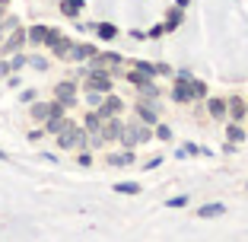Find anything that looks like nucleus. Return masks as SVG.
I'll list each match as a JSON object with an SVG mask.
<instances>
[{"instance_id":"5701e85b","label":"nucleus","mask_w":248,"mask_h":242,"mask_svg":"<svg viewBox=\"0 0 248 242\" xmlns=\"http://www.w3.org/2000/svg\"><path fill=\"white\" fill-rule=\"evenodd\" d=\"M188 204V194H178V198H169V207H185Z\"/></svg>"},{"instance_id":"39448f33","label":"nucleus","mask_w":248,"mask_h":242,"mask_svg":"<svg viewBox=\"0 0 248 242\" xmlns=\"http://www.w3.org/2000/svg\"><path fill=\"white\" fill-rule=\"evenodd\" d=\"M22 42H26V32H19V26H16V29H13V38L0 42V51H3V54H10V51H16V48H19Z\"/></svg>"},{"instance_id":"423d86ee","label":"nucleus","mask_w":248,"mask_h":242,"mask_svg":"<svg viewBox=\"0 0 248 242\" xmlns=\"http://www.w3.org/2000/svg\"><path fill=\"white\" fill-rule=\"evenodd\" d=\"M95 48H89V45H70V51H67V58L70 61H83V58H93Z\"/></svg>"},{"instance_id":"9d476101","label":"nucleus","mask_w":248,"mask_h":242,"mask_svg":"<svg viewBox=\"0 0 248 242\" xmlns=\"http://www.w3.org/2000/svg\"><path fill=\"white\" fill-rule=\"evenodd\" d=\"M226 210V207L223 204H204L201 207V213H197V217H207V220H210V217H219V213Z\"/></svg>"},{"instance_id":"7ed1b4c3","label":"nucleus","mask_w":248,"mask_h":242,"mask_svg":"<svg viewBox=\"0 0 248 242\" xmlns=\"http://www.w3.org/2000/svg\"><path fill=\"white\" fill-rule=\"evenodd\" d=\"M121 140L127 144V147H134V144L150 140V131H146V128H124V131H121Z\"/></svg>"},{"instance_id":"a211bd4d","label":"nucleus","mask_w":248,"mask_h":242,"mask_svg":"<svg viewBox=\"0 0 248 242\" xmlns=\"http://www.w3.org/2000/svg\"><path fill=\"white\" fill-rule=\"evenodd\" d=\"M86 131L102 134V118H99V115H89V118H86Z\"/></svg>"},{"instance_id":"f8f14e48","label":"nucleus","mask_w":248,"mask_h":242,"mask_svg":"<svg viewBox=\"0 0 248 242\" xmlns=\"http://www.w3.org/2000/svg\"><path fill=\"white\" fill-rule=\"evenodd\" d=\"M115 191H118V194H140V185L137 182H118Z\"/></svg>"},{"instance_id":"412c9836","label":"nucleus","mask_w":248,"mask_h":242,"mask_svg":"<svg viewBox=\"0 0 248 242\" xmlns=\"http://www.w3.org/2000/svg\"><path fill=\"white\" fill-rule=\"evenodd\" d=\"M229 109H232V112H229L232 118H242V115H245V105H242L239 99H232V102H229Z\"/></svg>"},{"instance_id":"6e6552de","label":"nucleus","mask_w":248,"mask_h":242,"mask_svg":"<svg viewBox=\"0 0 248 242\" xmlns=\"http://www.w3.org/2000/svg\"><path fill=\"white\" fill-rule=\"evenodd\" d=\"M26 38H29V42H35V45H42L45 38H48V29H45V26H32V29L26 32Z\"/></svg>"},{"instance_id":"9b49d317","label":"nucleus","mask_w":248,"mask_h":242,"mask_svg":"<svg viewBox=\"0 0 248 242\" xmlns=\"http://www.w3.org/2000/svg\"><path fill=\"white\" fill-rule=\"evenodd\" d=\"M45 125H48V134H58L61 128L67 125V118H64V115H51L48 121H45Z\"/></svg>"},{"instance_id":"f257e3e1","label":"nucleus","mask_w":248,"mask_h":242,"mask_svg":"<svg viewBox=\"0 0 248 242\" xmlns=\"http://www.w3.org/2000/svg\"><path fill=\"white\" fill-rule=\"evenodd\" d=\"M58 144H61L64 150H70V147H83L86 140H83V131H80V128H73L70 121H67V125L58 131Z\"/></svg>"},{"instance_id":"dca6fc26","label":"nucleus","mask_w":248,"mask_h":242,"mask_svg":"<svg viewBox=\"0 0 248 242\" xmlns=\"http://www.w3.org/2000/svg\"><path fill=\"white\" fill-rule=\"evenodd\" d=\"M172 96H175L178 102H188V99H194V96H191V86H188V83H178V89H175Z\"/></svg>"},{"instance_id":"b1692460","label":"nucleus","mask_w":248,"mask_h":242,"mask_svg":"<svg viewBox=\"0 0 248 242\" xmlns=\"http://www.w3.org/2000/svg\"><path fill=\"white\" fill-rule=\"evenodd\" d=\"M26 61H29V58H22V54H16V58H13V61H10V64H7V67H10V70H19V67H22V64H26Z\"/></svg>"},{"instance_id":"a878e982","label":"nucleus","mask_w":248,"mask_h":242,"mask_svg":"<svg viewBox=\"0 0 248 242\" xmlns=\"http://www.w3.org/2000/svg\"><path fill=\"white\" fill-rule=\"evenodd\" d=\"M178 19H182V13H178V10H175V13L169 16V29H175V26H178Z\"/></svg>"},{"instance_id":"2eb2a0df","label":"nucleus","mask_w":248,"mask_h":242,"mask_svg":"<svg viewBox=\"0 0 248 242\" xmlns=\"http://www.w3.org/2000/svg\"><path fill=\"white\" fill-rule=\"evenodd\" d=\"M95 32H99V35H102L105 42H108V38H115V35H118V29H115V26H111V22H99V26H95Z\"/></svg>"},{"instance_id":"4468645a","label":"nucleus","mask_w":248,"mask_h":242,"mask_svg":"<svg viewBox=\"0 0 248 242\" xmlns=\"http://www.w3.org/2000/svg\"><path fill=\"white\" fill-rule=\"evenodd\" d=\"M80 3L83 0H64V3H61V13L64 16H77L80 13Z\"/></svg>"},{"instance_id":"cd10ccee","label":"nucleus","mask_w":248,"mask_h":242,"mask_svg":"<svg viewBox=\"0 0 248 242\" xmlns=\"http://www.w3.org/2000/svg\"><path fill=\"white\" fill-rule=\"evenodd\" d=\"M229 137H232V140H242V137H245V134H242L239 128H229Z\"/></svg>"},{"instance_id":"20e7f679","label":"nucleus","mask_w":248,"mask_h":242,"mask_svg":"<svg viewBox=\"0 0 248 242\" xmlns=\"http://www.w3.org/2000/svg\"><path fill=\"white\" fill-rule=\"evenodd\" d=\"M54 93H58V102L61 105H73V102H77V86H73V83H58Z\"/></svg>"},{"instance_id":"f3484780","label":"nucleus","mask_w":248,"mask_h":242,"mask_svg":"<svg viewBox=\"0 0 248 242\" xmlns=\"http://www.w3.org/2000/svg\"><path fill=\"white\" fill-rule=\"evenodd\" d=\"M210 115L223 118V115H226V102H223V99H213V102H210Z\"/></svg>"},{"instance_id":"ddd939ff","label":"nucleus","mask_w":248,"mask_h":242,"mask_svg":"<svg viewBox=\"0 0 248 242\" xmlns=\"http://www.w3.org/2000/svg\"><path fill=\"white\" fill-rule=\"evenodd\" d=\"M16 26H19V19H16V16H7V19H0V42H3V35H7V32H13Z\"/></svg>"},{"instance_id":"393cba45","label":"nucleus","mask_w":248,"mask_h":242,"mask_svg":"<svg viewBox=\"0 0 248 242\" xmlns=\"http://www.w3.org/2000/svg\"><path fill=\"white\" fill-rule=\"evenodd\" d=\"M32 61V67H35V70H45V67H48V61L45 58H29Z\"/></svg>"},{"instance_id":"bb28decb","label":"nucleus","mask_w":248,"mask_h":242,"mask_svg":"<svg viewBox=\"0 0 248 242\" xmlns=\"http://www.w3.org/2000/svg\"><path fill=\"white\" fill-rule=\"evenodd\" d=\"M156 134H159V140H169V137H172V131H169L166 125H162V128H159V131H156Z\"/></svg>"},{"instance_id":"f03ea898","label":"nucleus","mask_w":248,"mask_h":242,"mask_svg":"<svg viewBox=\"0 0 248 242\" xmlns=\"http://www.w3.org/2000/svg\"><path fill=\"white\" fill-rule=\"evenodd\" d=\"M86 89H95V93H108V89H111V80L102 74V70H89Z\"/></svg>"},{"instance_id":"4be33fe9","label":"nucleus","mask_w":248,"mask_h":242,"mask_svg":"<svg viewBox=\"0 0 248 242\" xmlns=\"http://www.w3.org/2000/svg\"><path fill=\"white\" fill-rule=\"evenodd\" d=\"M137 112H140V118H143V121H150V125L156 121V112L150 109V105H143V109H137Z\"/></svg>"},{"instance_id":"c85d7f7f","label":"nucleus","mask_w":248,"mask_h":242,"mask_svg":"<svg viewBox=\"0 0 248 242\" xmlns=\"http://www.w3.org/2000/svg\"><path fill=\"white\" fill-rule=\"evenodd\" d=\"M245 188H248V185H245Z\"/></svg>"},{"instance_id":"aec40b11","label":"nucleus","mask_w":248,"mask_h":242,"mask_svg":"<svg viewBox=\"0 0 248 242\" xmlns=\"http://www.w3.org/2000/svg\"><path fill=\"white\" fill-rule=\"evenodd\" d=\"M102 96H105V93H95V89H86V102H89V105H102Z\"/></svg>"},{"instance_id":"0eeeda50","label":"nucleus","mask_w":248,"mask_h":242,"mask_svg":"<svg viewBox=\"0 0 248 242\" xmlns=\"http://www.w3.org/2000/svg\"><path fill=\"white\" fill-rule=\"evenodd\" d=\"M118 112H121V99H105L102 109H99V118H111V115H118Z\"/></svg>"},{"instance_id":"1a4fd4ad","label":"nucleus","mask_w":248,"mask_h":242,"mask_svg":"<svg viewBox=\"0 0 248 242\" xmlns=\"http://www.w3.org/2000/svg\"><path fill=\"white\" fill-rule=\"evenodd\" d=\"M121 131H124V125H121V121H111V125L102 131V140H115V137H121Z\"/></svg>"},{"instance_id":"6ab92c4d","label":"nucleus","mask_w":248,"mask_h":242,"mask_svg":"<svg viewBox=\"0 0 248 242\" xmlns=\"http://www.w3.org/2000/svg\"><path fill=\"white\" fill-rule=\"evenodd\" d=\"M131 162H134L131 153H118V156H111V166H131Z\"/></svg>"}]
</instances>
